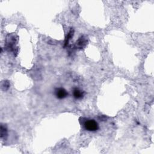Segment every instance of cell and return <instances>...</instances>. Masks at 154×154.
Masks as SVG:
<instances>
[{
	"instance_id": "1",
	"label": "cell",
	"mask_w": 154,
	"mask_h": 154,
	"mask_svg": "<svg viewBox=\"0 0 154 154\" xmlns=\"http://www.w3.org/2000/svg\"><path fill=\"white\" fill-rule=\"evenodd\" d=\"M83 126L85 129L89 131L95 132L99 129L98 123L93 119H86L83 123Z\"/></svg>"
},
{
	"instance_id": "2",
	"label": "cell",
	"mask_w": 154,
	"mask_h": 154,
	"mask_svg": "<svg viewBox=\"0 0 154 154\" xmlns=\"http://www.w3.org/2000/svg\"><path fill=\"white\" fill-rule=\"evenodd\" d=\"M55 95L57 99L62 100L68 96V93L63 88H57L55 90Z\"/></svg>"
},
{
	"instance_id": "3",
	"label": "cell",
	"mask_w": 154,
	"mask_h": 154,
	"mask_svg": "<svg viewBox=\"0 0 154 154\" xmlns=\"http://www.w3.org/2000/svg\"><path fill=\"white\" fill-rule=\"evenodd\" d=\"M85 93L84 92H83L82 90L79 89H75L73 90V95L74 97L76 99V100H81V99L83 98V97L84 96Z\"/></svg>"
},
{
	"instance_id": "4",
	"label": "cell",
	"mask_w": 154,
	"mask_h": 154,
	"mask_svg": "<svg viewBox=\"0 0 154 154\" xmlns=\"http://www.w3.org/2000/svg\"><path fill=\"white\" fill-rule=\"evenodd\" d=\"M84 44H85V40L83 38H81L78 40V41L76 42V46L77 48H81L83 46V45H84Z\"/></svg>"
},
{
	"instance_id": "5",
	"label": "cell",
	"mask_w": 154,
	"mask_h": 154,
	"mask_svg": "<svg viewBox=\"0 0 154 154\" xmlns=\"http://www.w3.org/2000/svg\"><path fill=\"white\" fill-rule=\"evenodd\" d=\"M1 138H3V137H5L7 135V129L5 128V127H4V126L2 125L1 126Z\"/></svg>"
}]
</instances>
